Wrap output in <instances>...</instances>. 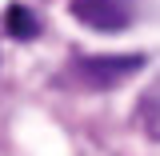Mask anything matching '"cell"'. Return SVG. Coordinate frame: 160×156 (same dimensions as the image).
I'll use <instances>...</instances> for the list:
<instances>
[{"label": "cell", "instance_id": "7a4b0ae2", "mask_svg": "<svg viewBox=\"0 0 160 156\" xmlns=\"http://www.w3.org/2000/svg\"><path fill=\"white\" fill-rule=\"evenodd\" d=\"M72 16L96 32H124L128 28V8L124 0H72Z\"/></svg>", "mask_w": 160, "mask_h": 156}, {"label": "cell", "instance_id": "3957f363", "mask_svg": "<svg viewBox=\"0 0 160 156\" xmlns=\"http://www.w3.org/2000/svg\"><path fill=\"white\" fill-rule=\"evenodd\" d=\"M4 28L12 40H36L40 36V16L24 4H8L4 8Z\"/></svg>", "mask_w": 160, "mask_h": 156}, {"label": "cell", "instance_id": "277c9868", "mask_svg": "<svg viewBox=\"0 0 160 156\" xmlns=\"http://www.w3.org/2000/svg\"><path fill=\"white\" fill-rule=\"evenodd\" d=\"M136 120H140V128H144V136L160 140V84H152V88L140 96V104H136Z\"/></svg>", "mask_w": 160, "mask_h": 156}, {"label": "cell", "instance_id": "6da1fadb", "mask_svg": "<svg viewBox=\"0 0 160 156\" xmlns=\"http://www.w3.org/2000/svg\"><path fill=\"white\" fill-rule=\"evenodd\" d=\"M144 68L140 52H120V56H76L64 72L56 76V84H72L76 92H108L124 84L128 76H136Z\"/></svg>", "mask_w": 160, "mask_h": 156}]
</instances>
